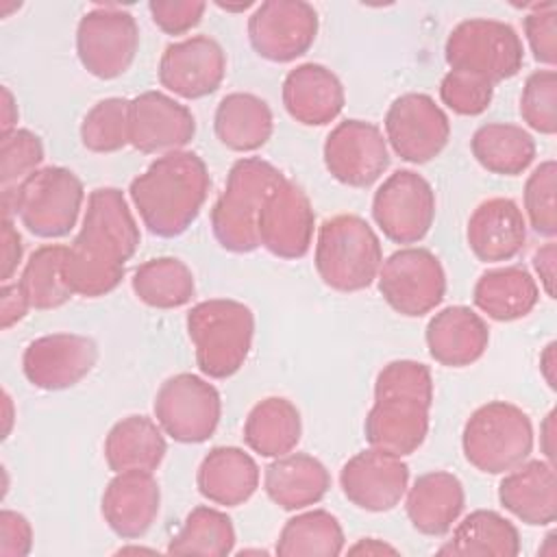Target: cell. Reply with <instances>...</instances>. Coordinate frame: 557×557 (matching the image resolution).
Segmentation results:
<instances>
[{"mask_svg": "<svg viewBox=\"0 0 557 557\" xmlns=\"http://www.w3.org/2000/svg\"><path fill=\"white\" fill-rule=\"evenodd\" d=\"M139 48V28L128 11L98 7L85 13L76 28L81 65L96 78L122 76Z\"/></svg>", "mask_w": 557, "mask_h": 557, "instance_id": "12", "label": "cell"}, {"mask_svg": "<svg viewBox=\"0 0 557 557\" xmlns=\"http://www.w3.org/2000/svg\"><path fill=\"white\" fill-rule=\"evenodd\" d=\"M4 403H7V429H4V435H7L9 426H11V398H9V394H4Z\"/></svg>", "mask_w": 557, "mask_h": 557, "instance_id": "55", "label": "cell"}, {"mask_svg": "<svg viewBox=\"0 0 557 557\" xmlns=\"http://www.w3.org/2000/svg\"><path fill=\"white\" fill-rule=\"evenodd\" d=\"M139 226L124 194L98 187L87 198L83 226L67 246L65 281L74 294L98 298L113 292L124 276L126 261L139 246Z\"/></svg>", "mask_w": 557, "mask_h": 557, "instance_id": "1", "label": "cell"}, {"mask_svg": "<svg viewBox=\"0 0 557 557\" xmlns=\"http://www.w3.org/2000/svg\"><path fill=\"white\" fill-rule=\"evenodd\" d=\"M372 218L387 239L416 244L433 226L435 191L418 172L398 170L374 191Z\"/></svg>", "mask_w": 557, "mask_h": 557, "instance_id": "13", "label": "cell"}, {"mask_svg": "<svg viewBox=\"0 0 557 557\" xmlns=\"http://www.w3.org/2000/svg\"><path fill=\"white\" fill-rule=\"evenodd\" d=\"M555 348H557V344L550 342V344L544 348L542 357H540V370H542L546 383L550 385V389L557 387V383H555Z\"/></svg>", "mask_w": 557, "mask_h": 557, "instance_id": "53", "label": "cell"}, {"mask_svg": "<svg viewBox=\"0 0 557 557\" xmlns=\"http://www.w3.org/2000/svg\"><path fill=\"white\" fill-rule=\"evenodd\" d=\"M207 4L200 0H150L152 22L168 35H183L198 26Z\"/></svg>", "mask_w": 557, "mask_h": 557, "instance_id": "46", "label": "cell"}, {"mask_svg": "<svg viewBox=\"0 0 557 557\" xmlns=\"http://www.w3.org/2000/svg\"><path fill=\"white\" fill-rule=\"evenodd\" d=\"M283 172L259 157L233 163L226 187L211 209V231L218 244L231 252L259 248V213L270 191L283 181Z\"/></svg>", "mask_w": 557, "mask_h": 557, "instance_id": "4", "label": "cell"}, {"mask_svg": "<svg viewBox=\"0 0 557 557\" xmlns=\"http://www.w3.org/2000/svg\"><path fill=\"white\" fill-rule=\"evenodd\" d=\"M30 309L20 283H4L0 289V326L11 329Z\"/></svg>", "mask_w": 557, "mask_h": 557, "instance_id": "49", "label": "cell"}, {"mask_svg": "<svg viewBox=\"0 0 557 557\" xmlns=\"http://www.w3.org/2000/svg\"><path fill=\"white\" fill-rule=\"evenodd\" d=\"M557 165L553 159L540 163L524 183V211L529 224L542 237L557 235Z\"/></svg>", "mask_w": 557, "mask_h": 557, "instance_id": "41", "label": "cell"}, {"mask_svg": "<svg viewBox=\"0 0 557 557\" xmlns=\"http://www.w3.org/2000/svg\"><path fill=\"white\" fill-rule=\"evenodd\" d=\"M461 448L476 470L485 474L509 472L533 450L531 418L505 400L481 405L463 426Z\"/></svg>", "mask_w": 557, "mask_h": 557, "instance_id": "8", "label": "cell"}, {"mask_svg": "<svg viewBox=\"0 0 557 557\" xmlns=\"http://www.w3.org/2000/svg\"><path fill=\"white\" fill-rule=\"evenodd\" d=\"M318 13L305 0H268L248 17V39L261 59L287 63L315 41Z\"/></svg>", "mask_w": 557, "mask_h": 557, "instance_id": "14", "label": "cell"}, {"mask_svg": "<svg viewBox=\"0 0 557 557\" xmlns=\"http://www.w3.org/2000/svg\"><path fill=\"white\" fill-rule=\"evenodd\" d=\"M15 122H17V104L9 87H2V122H0L2 135L15 131Z\"/></svg>", "mask_w": 557, "mask_h": 557, "instance_id": "52", "label": "cell"}, {"mask_svg": "<svg viewBox=\"0 0 557 557\" xmlns=\"http://www.w3.org/2000/svg\"><path fill=\"white\" fill-rule=\"evenodd\" d=\"M313 261L324 285L337 292H359L379 276L381 242L363 218L339 213L318 228Z\"/></svg>", "mask_w": 557, "mask_h": 557, "instance_id": "7", "label": "cell"}, {"mask_svg": "<svg viewBox=\"0 0 557 557\" xmlns=\"http://www.w3.org/2000/svg\"><path fill=\"white\" fill-rule=\"evenodd\" d=\"M339 485L355 507L372 513L389 511L409 487V466L398 455L370 446L344 463Z\"/></svg>", "mask_w": 557, "mask_h": 557, "instance_id": "19", "label": "cell"}, {"mask_svg": "<svg viewBox=\"0 0 557 557\" xmlns=\"http://www.w3.org/2000/svg\"><path fill=\"white\" fill-rule=\"evenodd\" d=\"M470 150L481 168L492 174H522L535 159L533 137L516 124L490 122L474 131Z\"/></svg>", "mask_w": 557, "mask_h": 557, "instance_id": "34", "label": "cell"}, {"mask_svg": "<svg viewBox=\"0 0 557 557\" xmlns=\"http://www.w3.org/2000/svg\"><path fill=\"white\" fill-rule=\"evenodd\" d=\"M450 70L476 74L492 85L516 76L524 61L518 33L498 20L472 17L459 22L444 46Z\"/></svg>", "mask_w": 557, "mask_h": 557, "instance_id": "9", "label": "cell"}, {"mask_svg": "<svg viewBox=\"0 0 557 557\" xmlns=\"http://www.w3.org/2000/svg\"><path fill=\"white\" fill-rule=\"evenodd\" d=\"M520 115L533 131L542 135L557 133V74L555 70H537L529 74L520 96Z\"/></svg>", "mask_w": 557, "mask_h": 557, "instance_id": "42", "label": "cell"}, {"mask_svg": "<svg viewBox=\"0 0 557 557\" xmlns=\"http://www.w3.org/2000/svg\"><path fill=\"white\" fill-rule=\"evenodd\" d=\"M81 141L91 152H115L131 144V100L96 102L81 122Z\"/></svg>", "mask_w": 557, "mask_h": 557, "instance_id": "40", "label": "cell"}, {"mask_svg": "<svg viewBox=\"0 0 557 557\" xmlns=\"http://www.w3.org/2000/svg\"><path fill=\"white\" fill-rule=\"evenodd\" d=\"M235 546L231 518L213 507H196L187 513L181 531L170 540V555H207L224 557Z\"/></svg>", "mask_w": 557, "mask_h": 557, "instance_id": "39", "label": "cell"}, {"mask_svg": "<svg viewBox=\"0 0 557 557\" xmlns=\"http://www.w3.org/2000/svg\"><path fill=\"white\" fill-rule=\"evenodd\" d=\"M187 333L200 372L209 379H228L248 359L255 315L239 300H202L187 313Z\"/></svg>", "mask_w": 557, "mask_h": 557, "instance_id": "6", "label": "cell"}, {"mask_svg": "<svg viewBox=\"0 0 557 557\" xmlns=\"http://www.w3.org/2000/svg\"><path fill=\"white\" fill-rule=\"evenodd\" d=\"M222 400L202 376L181 372L161 383L154 396V418L165 435L181 444L207 442L220 422Z\"/></svg>", "mask_w": 557, "mask_h": 557, "instance_id": "10", "label": "cell"}, {"mask_svg": "<svg viewBox=\"0 0 557 557\" xmlns=\"http://www.w3.org/2000/svg\"><path fill=\"white\" fill-rule=\"evenodd\" d=\"M520 553L518 529L492 509H476L466 516L453 537L437 550V555H496L516 557Z\"/></svg>", "mask_w": 557, "mask_h": 557, "instance_id": "35", "label": "cell"}, {"mask_svg": "<svg viewBox=\"0 0 557 557\" xmlns=\"http://www.w3.org/2000/svg\"><path fill=\"white\" fill-rule=\"evenodd\" d=\"M379 292L396 313L420 318L442 302L446 274L431 250L400 248L381 263Z\"/></svg>", "mask_w": 557, "mask_h": 557, "instance_id": "11", "label": "cell"}, {"mask_svg": "<svg viewBox=\"0 0 557 557\" xmlns=\"http://www.w3.org/2000/svg\"><path fill=\"white\" fill-rule=\"evenodd\" d=\"M226 74V54L209 35L170 44L159 61V83L174 96L196 100L213 94Z\"/></svg>", "mask_w": 557, "mask_h": 557, "instance_id": "20", "label": "cell"}, {"mask_svg": "<svg viewBox=\"0 0 557 557\" xmlns=\"http://www.w3.org/2000/svg\"><path fill=\"white\" fill-rule=\"evenodd\" d=\"M466 239L479 261H509L524 248V215L511 198H487L472 211Z\"/></svg>", "mask_w": 557, "mask_h": 557, "instance_id": "23", "label": "cell"}, {"mask_svg": "<svg viewBox=\"0 0 557 557\" xmlns=\"http://www.w3.org/2000/svg\"><path fill=\"white\" fill-rule=\"evenodd\" d=\"M324 165L344 185L370 187L389 165L387 139L372 122H339L324 141Z\"/></svg>", "mask_w": 557, "mask_h": 557, "instance_id": "16", "label": "cell"}, {"mask_svg": "<svg viewBox=\"0 0 557 557\" xmlns=\"http://www.w3.org/2000/svg\"><path fill=\"white\" fill-rule=\"evenodd\" d=\"M431 403V370L411 359L389 361L374 381V405L363 424L368 444L398 457L416 453L429 433Z\"/></svg>", "mask_w": 557, "mask_h": 557, "instance_id": "2", "label": "cell"}, {"mask_svg": "<svg viewBox=\"0 0 557 557\" xmlns=\"http://www.w3.org/2000/svg\"><path fill=\"white\" fill-rule=\"evenodd\" d=\"M342 550V524L324 509H313L289 518L281 529L274 548V553L281 557H337Z\"/></svg>", "mask_w": 557, "mask_h": 557, "instance_id": "37", "label": "cell"}, {"mask_svg": "<svg viewBox=\"0 0 557 557\" xmlns=\"http://www.w3.org/2000/svg\"><path fill=\"white\" fill-rule=\"evenodd\" d=\"M553 420H555V411H550L542 424V433H544V453L548 457V461L553 463Z\"/></svg>", "mask_w": 557, "mask_h": 557, "instance_id": "54", "label": "cell"}, {"mask_svg": "<svg viewBox=\"0 0 557 557\" xmlns=\"http://www.w3.org/2000/svg\"><path fill=\"white\" fill-rule=\"evenodd\" d=\"M98 359L94 339L76 333H52L33 339L22 355L30 385L48 392L67 389L85 379Z\"/></svg>", "mask_w": 557, "mask_h": 557, "instance_id": "18", "label": "cell"}, {"mask_svg": "<svg viewBox=\"0 0 557 557\" xmlns=\"http://www.w3.org/2000/svg\"><path fill=\"white\" fill-rule=\"evenodd\" d=\"M555 263H557V246L555 242H548L540 246L533 255V268L540 276V283L546 292V296L555 298Z\"/></svg>", "mask_w": 557, "mask_h": 557, "instance_id": "50", "label": "cell"}, {"mask_svg": "<svg viewBox=\"0 0 557 557\" xmlns=\"http://www.w3.org/2000/svg\"><path fill=\"white\" fill-rule=\"evenodd\" d=\"M315 213L300 185L283 178L259 213V244L281 259H300L313 239Z\"/></svg>", "mask_w": 557, "mask_h": 557, "instance_id": "17", "label": "cell"}, {"mask_svg": "<svg viewBox=\"0 0 557 557\" xmlns=\"http://www.w3.org/2000/svg\"><path fill=\"white\" fill-rule=\"evenodd\" d=\"M22 237L11 218H2V252H0V278L7 283L22 261Z\"/></svg>", "mask_w": 557, "mask_h": 557, "instance_id": "48", "label": "cell"}, {"mask_svg": "<svg viewBox=\"0 0 557 557\" xmlns=\"http://www.w3.org/2000/svg\"><path fill=\"white\" fill-rule=\"evenodd\" d=\"M33 548V527L26 516L2 509L0 511V555L24 557Z\"/></svg>", "mask_w": 557, "mask_h": 557, "instance_id": "47", "label": "cell"}, {"mask_svg": "<svg viewBox=\"0 0 557 557\" xmlns=\"http://www.w3.org/2000/svg\"><path fill=\"white\" fill-rule=\"evenodd\" d=\"M161 490L152 472H115L102 494V518L122 540H137L148 533L159 516Z\"/></svg>", "mask_w": 557, "mask_h": 557, "instance_id": "22", "label": "cell"}, {"mask_svg": "<svg viewBox=\"0 0 557 557\" xmlns=\"http://www.w3.org/2000/svg\"><path fill=\"white\" fill-rule=\"evenodd\" d=\"M500 505L531 527L553 524L557 518L555 466L544 459L522 461L498 485Z\"/></svg>", "mask_w": 557, "mask_h": 557, "instance_id": "24", "label": "cell"}, {"mask_svg": "<svg viewBox=\"0 0 557 557\" xmlns=\"http://www.w3.org/2000/svg\"><path fill=\"white\" fill-rule=\"evenodd\" d=\"M283 104L305 126H324L344 109L339 78L320 63H302L283 81Z\"/></svg>", "mask_w": 557, "mask_h": 557, "instance_id": "26", "label": "cell"}, {"mask_svg": "<svg viewBox=\"0 0 557 557\" xmlns=\"http://www.w3.org/2000/svg\"><path fill=\"white\" fill-rule=\"evenodd\" d=\"M524 35L535 61L553 67L557 63V11L553 2L535 4L524 15Z\"/></svg>", "mask_w": 557, "mask_h": 557, "instance_id": "45", "label": "cell"}, {"mask_svg": "<svg viewBox=\"0 0 557 557\" xmlns=\"http://www.w3.org/2000/svg\"><path fill=\"white\" fill-rule=\"evenodd\" d=\"M450 122L440 104L426 94L398 96L385 115V139L409 163L435 159L448 144Z\"/></svg>", "mask_w": 557, "mask_h": 557, "instance_id": "15", "label": "cell"}, {"mask_svg": "<svg viewBox=\"0 0 557 557\" xmlns=\"http://www.w3.org/2000/svg\"><path fill=\"white\" fill-rule=\"evenodd\" d=\"M191 111L161 91H144L131 100V146L144 154L174 152L194 139Z\"/></svg>", "mask_w": 557, "mask_h": 557, "instance_id": "21", "label": "cell"}, {"mask_svg": "<svg viewBox=\"0 0 557 557\" xmlns=\"http://www.w3.org/2000/svg\"><path fill=\"white\" fill-rule=\"evenodd\" d=\"M135 296L154 309H176L191 300L196 292L191 270L176 257L144 261L131 278Z\"/></svg>", "mask_w": 557, "mask_h": 557, "instance_id": "36", "label": "cell"}, {"mask_svg": "<svg viewBox=\"0 0 557 557\" xmlns=\"http://www.w3.org/2000/svg\"><path fill=\"white\" fill-rule=\"evenodd\" d=\"M350 555H383V553H389V555H398V550L376 537H366V540H359L355 546L348 548Z\"/></svg>", "mask_w": 557, "mask_h": 557, "instance_id": "51", "label": "cell"}, {"mask_svg": "<svg viewBox=\"0 0 557 557\" xmlns=\"http://www.w3.org/2000/svg\"><path fill=\"white\" fill-rule=\"evenodd\" d=\"M211 187L205 161L191 150H174L154 159L131 181L128 194L144 222L157 237H178L198 218Z\"/></svg>", "mask_w": 557, "mask_h": 557, "instance_id": "3", "label": "cell"}, {"mask_svg": "<svg viewBox=\"0 0 557 557\" xmlns=\"http://www.w3.org/2000/svg\"><path fill=\"white\" fill-rule=\"evenodd\" d=\"M65 259L67 246L61 244L39 246L28 257L17 283L33 309H57L74 296L65 281Z\"/></svg>", "mask_w": 557, "mask_h": 557, "instance_id": "38", "label": "cell"}, {"mask_svg": "<svg viewBox=\"0 0 557 557\" xmlns=\"http://www.w3.org/2000/svg\"><path fill=\"white\" fill-rule=\"evenodd\" d=\"M272 111L255 94L235 91L220 100L213 117L215 137L235 152L259 150L272 135Z\"/></svg>", "mask_w": 557, "mask_h": 557, "instance_id": "31", "label": "cell"}, {"mask_svg": "<svg viewBox=\"0 0 557 557\" xmlns=\"http://www.w3.org/2000/svg\"><path fill=\"white\" fill-rule=\"evenodd\" d=\"M329 487V470L322 461L307 453H287L274 457L263 474V490L268 498L285 511H296L320 503Z\"/></svg>", "mask_w": 557, "mask_h": 557, "instance_id": "27", "label": "cell"}, {"mask_svg": "<svg viewBox=\"0 0 557 557\" xmlns=\"http://www.w3.org/2000/svg\"><path fill=\"white\" fill-rule=\"evenodd\" d=\"M196 483L198 492L207 500L224 507H237L257 492L259 466L237 446H215L202 457Z\"/></svg>", "mask_w": 557, "mask_h": 557, "instance_id": "29", "label": "cell"}, {"mask_svg": "<svg viewBox=\"0 0 557 557\" xmlns=\"http://www.w3.org/2000/svg\"><path fill=\"white\" fill-rule=\"evenodd\" d=\"M494 96V85L476 74L450 70L440 83L442 102L457 115H481Z\"/></svg>", "mask_w": 557, "mask_h": 557, "instance_id": "44", "label": "cell"}, {"mask_svg": "<svg viewBox=\"0 0 557 557\" xmlns=\"http://www.w3.org/2000/svg\"><path fill=\"white\" fill-rule=\"evenodd\" d=\"M85 200L81 178L61 165L33 172L17 187L2 189L4 218L17 213L20 222L37 237H65L78 220Z\"/></svg>", "mask_w": 557, "mask_h": 557, "instance_id": "5", "label": "cell"}, {"mask_svg": "<svg viewBox=\"0 0 557 557\" xmlns=\"http://www.w3.org/2000/svg\"><path fill=\"white\" fill-rule=\"evenodd\" d=\"M302 424L296 405L281 396L257 403L244 422V442L261 457H281L300 442Z\"/></svg>", "mask_w": 557, "mask_h": 557, "instance_id": "33", "label": "cell"}, {"mask_svg": "<svg viewBox=\"0 0 557 557\" xmlns=\"http://www.w3.org/2000/svg\"><path fill=\"white\" fill-rule=\"evenodd\" d=\"M540 287L522 265H505L487 270L479 276L472 300L479 311L496 322H513L533 311Z\"/></svg>", "mask_w": 557, "mask_h": 557, "instance_id": "30", "label": "cell"}, {"mask_svg": "<svg viewBox=\"0 0 557 557\" xmlns=\"http://www.w3.org/2000/svg\"><path fill=\"white\" fill-rule=\"evenodd\" d=\"M424 337L429 355L437 363L463 368L483 357L490 344V329L470 307L453 305L429 320Z\"/></svg>", "mask_w": 557, "mask_h": 557, "instance_id": "25", "label": "cell"}, {"mask_svg": "<svg viewBox=\"0 0 557 557\" xmlns=\"http://www.w3.org/2000/svg\"><path fill=\"white\" fill-rule=\"evenodd\" d=\"M44 161V144L28 128H15L0 137V181L2 189L17 187L24 178L39 170Z\"/></svg>", "mask_w": 557, "mask_h": 557, "instance_id": "43", "label": "cell"}, {"mask_svg": "<svg viewBox=\"0 0 557 557\" xmlns=\"http://www.w3.org/2000/svg\"><path fill=\"white\" fill-rule=\"evenodd\" d=\"M168 450L163 431L146 416H128L115 422L104 440V459L113 472L159 468Z\"/></svg>", "mask_w": 557, "mask_h": 557, "instance_id": "32", "label": "cell"}, {"mask_svg": "<svg viewBox=\"0 0 557 557\" xmlns=\"http://www.w3.org/2000/svg\"><path fill=\"white\" fill-rule=\"evenodd\" d=\"M466 494L461 481L446 472L433 470L420 474L407 492V518L424 535H444L453 529L463 511Z\"/></svg>", "mask_w": 557, "mask_h": 557, "instance_id": "28", "label": "cell"}]
</instances>
